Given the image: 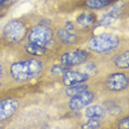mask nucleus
I'll list each match as a JSON object with an SVG mask.
<instances>
[{
    "mask_svg": "<svg viewBox=\"0 0 129 129\" xmlns=\"http://www.w3.org/2000/svg\"><path fill=\"white\" fill-rule=\"evenodd\" d=\"M44 71V62L38 57H27L11 63L8 72L11 80L17 83H27L38 77Z\"/></svg>",
    "mask_w": 129,
    "mask_h": 129,
    "instance_id": "f257e3e1",
    "label": "nucleus"
},
{
    "mask_svg": "<svg viewBox=\"0 0 129 129\" xmlns=\"http://www.w3.org/2000/svg\"><path fill=\"white\" fill-rule=\"evenodd\" d=\"M121 44L122 38L120 36L105 32L97 36H90L85 42V49L95 55H110L117 52Z\"/></svg>",
    "mask_w": 129,
    "mask_h": 129,
    "instance_id": "f03ea898",
    "label": "nucleus"
},
{
    "mask_svg": "<svg viewBox=\"0 0 129 129\" xmlns=\"http://www.w3.org/2000/svg\"><path fill=\"white\" fill-rule=\"evenodd\" d=\"M30 29L24 18L12 19L4 27L1 32V40L9 46L19 45L27 40Z\"/></svg>",
    "mask_w": 129,
    "mask_h": 129,
    "instance_id": "7ed1b4c3",
    "label": "nucleus"
},
{
    "mask_svg": "<svg viewBox=\"0 0 129 129\" xmlns=\"http://www.w3.org/2000/svg\"><path fill=\"white\" fill-rule=\"evenodd\" d=\"M27 42L44 46L52 51L58 44L56 38H55L54 28L52 25H46L42 23H37L29 30Z\"/></svg>",
    "mask_w": 129,
    "mask_h": 129,
    "instance_id": "20e7f679",
    "label": "nucleus"
},
{
    "mask_svg": "<svg viewBox=\"0 0 129 129\" xmlns=\"http://www.w3.org/2000/svg\"><path fill=\"white\" fill-rule=\"evenodd\" d=\"M124 16H128V0H118L98 17L97 27H111Z\"/></svg>",
    "mask_w": 129,
    "mask_h": 129,
    "instance_id": "39448f33",
    "label": "nucleus"
},
{
    "mask_svg": "<svg viewBox=\"0 0 129 129\" xmlns=\"http://www.w3.org/2000/svg\"><path fill=\"white\" fill-rule=\"evenodd\" d=\"M70 49L71 50L64 51L58 56V63L73 69L75 66H80L82 64H84L89 58L93 57V54L87 49H81L76 48V46Z\"/></svg>",
    "mask_w": 129,
    "mask_h": 129,
    "instance_id": "423d86ee",
    "label": "nucleus"
},
{
    "mask_svg": "<svg viewBox=\"0 0 129 129\" xmlns=\"http://www.w3.org/2000/svg\"><path fill=\"white\" fill-rule=\"evenodd\" d=\"M54 33H55V38H56L58 44L65 46V48H75V46H78L82 43L86 42V40L90 36H93V34L81 33V32L67 31L61 27L57 29H54Z\"/></svg>",
    "mask_w": 129,
    "mask_h": 129,
    "instance_id": "0eeeda50",
    "label": "nucleus"
},
{
    "mask_svg": "<svg viewBox=\"0 0 129 129\" xmlns=\"http://www.w3.org/2000/svg\"><path fill=\"white\" fill-rule=\"evenodd\" d=\"M129 86L128 71H118L110 72L105 76L104 87L110 93H120L124 92Z\"/></svg>",
    "mask_w": 129,
    "mask_h": 129,
    "instance_id": "6e6552de",
    "label": "nucleus"
},
{
    "mask_svg": "<svg viewBox=\"0 0 129 129\" xmlns=\"http://www.w3.org/2000/svg\"><path fill=\"white\" fill-rule=\"evenodd\" d=\"M97 20H98V16L96 11L83 9L75 17L74 22L80 32L92 34L94 30L96 29V27H97Z\"/></svg>",
    "mask_w": 129,
    "mask_h": 129,
    "instance_id": "1a4fd4ad",
    "label": "nucleus"
},
{
    "mask_svg": "<svg viewBox=\"0 0 129 129\" xmlns=\"http://www.w3.org/2000/svg\"><path fill=\"white\" fill-rule=\"evenodd\" d=\"M96 93L90 90L89 88L86 90L76 94V95L70 97L69 102H67V108L71 111H80L84 109L86 106L92 104L96 101Z\"/></svg>",
    "mask_w": 129,
    "mask_h": 129,
    "instance_id": "9d476101",
    "label": "nucleus"
},
{
    "mask_svg": "<svg viewBox=\"0 0 129 129\" xmlns=\"http://www.w3.org/2000/svg\"><path fill=\"white\" fill-rule=\"evenodd\" d=\"M20 102L12 97L0 98V124L9 120L11 117L18 113L20 108Z\"/></svg>",
    "mask_w": 129,
    "mask_h": 129,
    "instance_id": "9b49d317",
    "label": "nucleus"
},
{
    "mask_svg": "<svg viewBox=\"0 0 129 129\" xmlns=\"http://www.w3.org/2000/svg\"><path fill=\"white\" fill-rule=\"evenodd\" d=\"M90 76L82 71H74V70H69L62 75V84L64 86H71V85L80 84V83H86L90 80Z\"/></svg>",
    "mask_w": 129,
    "mask_h": 129,
    "instance_id": "f8f14e48",
    "label": "nucleus"
},
{
    "mask_svg": "<svg viewBox=\"0 0 129 129\" xmlns=\"http://www.w3.org/2000/svg\"><path fill=\"white\" fill-rule=\"evenodd\" d=\"M83 116L86 119H99V120H104L107 118V111L105 109V107L101 104H89L88 106H86L84 108V113Z\"/></svg>",
    "mask_w": 129,
    "mask_h": 129,
    "instance_id": "ddd939ff",
    "label": "nucleus"
},
{
    "mask_svg": "<svg viewBox=\"0 0 129 129\" xmlns=\"http://www.w3.org/2000/svg\"><path fill=\"white\" fill-rule=\"evenodd\" d=\"M111 64L116 70L119 71H128L129 69V50L126 46L124 51H120L118 53H113L110 60Z\"/></svg>",
    "mask_w": 129,
    "mask_h": 129,
    "instance_id": "4468645a",
    "label": "nucleus"
},
{
    "mask_svg": "<svg viewBox=\"0 0 129 129\" xmlns=\"http://www.w3.org/2000/svg\"><path fill=\"white\" fill-rule=\"evenodd\" d=\"M118 0H81L82 9H88L93 11L106 10L111 5H114Z\"/></svg>",
    "mask_w": 129,
    "mask_h": 129,
    "instance_id": "2eb2a0df",
    "label": "nucleus"
},
{
    "mask_svg": "<svg viewBox=\"0 0 129 129\" xmlns=\"http://www.w3.org/2000/svg\"><path fill=\"white\" fill-rule=\"evenodd\" d=\"M22 50H23V53L27 54V56L38 57V58L45 57L46 55L49 54V52L52 51V50H49V49L44 48V46H41V45L30 43V42H25L22 46Z\"/></svg>",
    "mask_w": 129,
    "mask_h": 129,
    "instance_id": "dca6fc26",
    "label": "nucleus"
},
{
    "mask_svg": "<svg viewBox=\"0 0 129 129\" xmlns=\"http://www.w3.org/2000/svg\"><path fill=\"white\" fill-rule=\"evenodd\" d=\"M89 88V84L86 83H80V84H75V85H71V86H66L64 89V94H65L66 97H72V96L76 95V94L86 90Z\"/></svg>",
    "mask_w": 129,
    "mask_h": 129,
    "instance_id": "f3484780",
    "label": "nucleus"
},
{
    "mask_svg": "<svg viewBox=\"0 0 129 129\" xmlns=\"http://www.w3.org/2000/svg\"><path fill=\"white\" fill-rule=\"evenodd\" d=\"M80 71L86 73V74H88L90 77H93V76H95L96 74L98 73L99 69H98V65L96 64L95 61H93L92 58H89L87 62H85L84 64H82L80 65Z\"/></svg>",
    "mask_w": 129,
    "mask_h": 129,
    "instance_id": "a211bd4d",
    "label": "nucleus"
},
{
    "mask_svg": "<svg viewBox=\"0 0 129 129\" xmlns=\"http://www.w3.org/2000/svg\"><path fill=\"white\" fill-rule=\"evenodd\" d=\"M71 69L72 67H69V66L63 65V64H61V63H57V64H54V65H52L50 67V73L54 76H60V75L62 76L66 71H69V70H71Z\"/></svg>",
    "mask_w": 129,
    "mask_h": 129,
    "instance_id": "6ab92c4d",
    "label": "nucleus"
},
{
    "mask_svg": "<svg viewBox=\"0 0 129 129\" xmlns=\"http://www.w3.org/2000/svg\"><path fill=\"white\" fill-rule=\"evenodd\" d=\"M116 128L119 129H129V116L127 113H125V115H120L118 120H117Z\"/></svg>",
    "mask_w": 129,
    "mask_h": 129,
    "instance_id": "aec40b11",
    "label": "nucleus"
},
{
    "mask_svg": "<svg viewBox=\"0 0 129 129\" xmlns=\"http://www.w3.org/2000/svg\"><path fill=\"white\" fill-rule=\"evenodd\" d=\"M102 120L99 119H87L86 121L84 122L83 125L81 126L82 128H86V129H95V128H101L102 127V124H101Z\"/></svg>",
    "mask_w": 129,
    "mask_h": 129,
    "instance_id": "412c9836",
    "label": "nucleus"
},
{
    "mask_svg": "<svg viewBox=\"0 0 129 129\" xmlns=\"http://www.w3.org/2000/svg\"><path fill=\"white\" fill-rule=\"evenodd\" d=\"M12 4H13V2H1V1H0V18H1V17H4V14L6 13L7 9Z\"/></svg>",
    "mask_w": 129,
    "mask_h": 129,
    "instance_id": "4be33fe9",
    "label": "nucleus"
},
{
    "mask_svg": "<svg viewBox=\"0 0 129 129\" xmlns=\"http://www.w3.org/2000/svg\"><path fill=\"white\" fill-rule=\"evenodd\" d=\"M6 77V67L5 65L0 62V86L2 85V81Z\"/></svg>",
    "mask_w": 129,
    "mask_h": 129,
    "instance_id": "5701e85b",
    "label": "nucleus"
},
{
    "mask_svg": "<svg viewBox=\"0 0 129 129\" xmlns=\"http://www.w3.org/2000/svg\"><path fill=\"white\" fill-rule=\"evenodd\" d=\"M1 2H13L14 0H0Z\"/></svg>",
    "mask_w": 129,
    "mask_h": 129,
    "instance_id": "b1692460",
    "label": "nucleus"
}]
</instances>
